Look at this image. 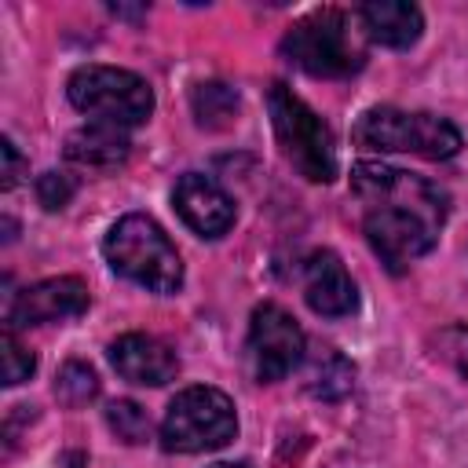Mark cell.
<instances>
[{"mask_svg": "<svg viewBox=\"0 0 468 468\" xmlns=\"http://www.w3.org/2000/svg\"><path fill=\"white\" fill-rule=\"evenodd\" d=\"M351 190L366 205V241L388 271L399 274L410 260L435 249L446 219V194L435 183L388 165H358Z\"/></svg>", "mask_w": 468, "mask_h": 468, "instance_id": "obj_1", "label": "cell"}, {"mask_svg": "<svg viewBox=\"0 0 468 468\" xmlns=\"http://www.w3.org/2000/svg\"><path fill=\"white\" fill-rule=\"evenodd\" d=\"M102 252H106V263L121 278H128L150 292H176L183 285V260H179L176 245L143 212L121 216L110 227Z\"/></svg>", "mask_w": 468, "mask_h": 468, "instance_id": "obj_2", "label": "cell"}, {"mask_svg": "<svg viewBox=\"0 0 468 468\" xmlns=\"http://www.w3.org/2000/svg\"><path fill=\"white\" fill-rule=\"evenodd\" d=\"M282 55L311 77H351L366 62V44L347 11L322 7L282 37Z\"/></svg>", "mask_w": 468, "mask_h": 468, "instance_id": "obj_3", "label": "cell"}, {"mask_svg": "<svg viewBox=\"0 0 468 468\" xmlns=\"http://www.w3.org/2000/svg\"><path fill=\"white\" fill-rule=\"evenodd\" d=\"M267 110L282 154L292 161V168L311 183H329L336 176V143L329 124L285 84H271Z\"/></svg>", "mask_w": 468, "mask_h": 468, "instance_id": "obj_4", "label": "cell"}, {"mask_svg": "<svg viewBox=\"0 0 468 468\" xmlns=\"http://www.w3.org/2000/svg\"><path fill=\"white\" fill-rule=\"evenodd\" d=\"M234 431H238L234 402L219 388L194 384L168 402L161 420V446L172 453H205L227 446Z\"/></svg>", "mask_w": 468, "mask_h": 468, "instance_id": "obj_5", "label": "cell"}, {"mask_svg": "<svg viewBox=\"0 0 468 468\" xmlns=\"http://www.w3.org/2000/svg\"><path fill=\"white\" fill-rule=\"evenodd\" d=\"M66 95L80 113L113 128H135L154 113L150 84L139 73L117 66H80L69 77Z\"/></svg>", "mask_w": 468, "mask_h": 468, "instance_id": "obj_6", "label": "cell"}, {"mask_svg": "<svg viewBox=\"0 0 468 468\" xmlns=\"http://www.w3.org/2000/svg\"><path fill=\"white\" fill-rule=\"evenodd\" d=\"M355 139L369 150L388 154H420L431 161H446L461 150V132L435 113H406L395 106H373L358 117Z\"/></svg>", "mask_w": 468, "mask_h": 468, "instance_id": "obj_7", "label": "cell"}, {"mask_svg": "<svg viewBox=\"0 0 468 468\" xmlns=\"http://www.w3.org/2000/svg\"><path fill=\"white\" fill-rule=\"evenodd\" d=\"M303 362V329L278 303H260L249 322V369L260 384L285 380Z\"/></svg>", "mask_w": 468, "mask_h": 468, "instance_id": "obj_8", "label": "cell"}, {"mask_svg": "<svg viewBox=\"0 0 468 468\" xmlns=\"http://www.w3.org/2000/svg\"><path fill=\"white\" fill-rule=\"evenodd\" d=\"M84 311H88V285L80 278H73V274L44 278L37 285H26L7 303V329L66 322V318H77Z\"/></svg>", "mask_w": 468, "mask_h": 468, "instance_id": "obj_9", "label": "cell"}, {"mask_svg": "<svg viewBox=\"0 0 468 468\" xmlns=\"http://www.w3.org/2000/svg\"><path fill=\"white\" fill-rule=\"evenodd\" d=\"M172 201H176V212L183 216V223L201 238H223L234 227L230 194L216 179H208L201 172L179 176V183L172 190Z\"/></svg>", "mask_w": 468, "mask_h": 468, "instance_id": "obj_10", "label": "cell"}, {"mask_svg": "<svg viewBox=\"0 0 468 468\" xmlns=\"http://www.w3.org/2000/svg\"><path fill=\"white\" fill-rule=\"evenodd\" d=\"M110 366L132 380V384H143V388H161L168 380H176L179 373V358L176 351L150 336V333H124L110 344Z\"/></svg>", "mask_w": 468, "mask_h": 468, "instance_id": "obj_11", "label": "cell"}, {"mask_svg": "<svg viewBox=\"0 0 468 468\" xmlns=\"http://www.w3.org/2000/svg\"><path fill=\"white\" fill-rule=\"evenodd\" d=\"M303 300L322 318H344L355 311L358 289L333 252H314L303 267Z\"/></svg>", "mask_w": 468, "mask_h": 468, "instance_id": "obj_12", "label": "cell"}, {"mask_svg": "<svg viewBox=\"0 0 468 468\" xmlns=\"http://www.w3.org/2000/svg\"><path fill=\"white\" fill-rule=\"evenodd\" d=\"M358 22L362 33L384 48H410L424 29L420 7L406 0H369L358 7Z\"/></svg>", "mask_w": 468, "mask_h": 468, "instance_id": "obj_13", "label": "cell"}, {"mask_svg": "<svg viewBox=\"0 0 468 468\" xmlns=\"http://www.w3.org/2000/svg\"><path fill=\"white\" fill-rule=\"evenodd\" d=\"M128 135L124 128H113V124H84L77 132L66 135V157L77 161V165H88V168H113L128 157Z\"/></svg>", "mask_w": 468, "mask_h": 468, "instance_id": "obj_14", "label": "cell"}, {"mask_svg": "<svg viewBox=\"0 0 468 468\" xmlns=\"http://www.w3.org/2000/svg\"><path fill=\"white\" fill-rule=\"evenodd\" d=\"M351 388H355V366L336 347H322V355H314L307 366V391L318 399H344Z\"/></svg>", "mask_w": 468, "mask_h": 468, "instance_id": "obj_15", "label": "cell"}, {"mask_svg": "<svg viewBox=\"0 0 468 468\" xmlns=\"http://www.w3.org/2000/svg\"><path fill=\"white\" fill-rule=\"evenodd\" d=\"M190 106H194V117L201 128H227L238 117V95H234V88H227L219 80L197 84Z\"/></svg>", "mask_w": 468, "mask_h": 468, "instance_id": "obj_16", "label": "cell"}, {"mask_svg": "<svg viewBox=\"0 0 468 468\" xmlns=\"http://www.w3.org/2000/svg\"><path fill=\"white\" fill-rule=\"evenodd\" d=\"M55 395H58V402H66V406H84L88 399L99 395V377H95V369L84 366V362H66L62 373H58V380H55Z\"/></svg>", "mask_w": 468, "mask_h": 468, "instance_id": "obj_17", "label": "cell"}, {"mask_svg": "<svg viewBox=\"0 0 468 468\" xmlns=\"http://www.w3.org/2000/svg\"><path fill=\"white\" fill-rule=\"evenodd\" d=\"M106 424L117 431V439H124V442H146L150 439V417H146V410L139 406V402H132V399H117L110 410H106Z\"/></svg>", "mask_w": 468, "mask_h": 468, "instance_id": "obj_18", "label": "cell"}, {"mask_svg": "<svg viewBox=\"0 0 468 468\" xmlns=\"http://www.w3.org/2000/svg\"><path fill=\"white\" fill-rule=\"evenodd\" d=\"M0 344H4V384L15 388V384L29 380L33 369H37L33 351L15 336V329H4V340H0Z\"/></svg>", "mask_w": 468, "mask_h": 468, "instance_id": "obj_19", "label": "cell"}, {"mask_svg": "<svg viewBox=\"0 0 468 468\" xmlns=\"http://www.w3.org/2000/svg\"><path fill=\"white\" fill-rule=\"evenodd\" d=\"M73 190H77V183L66 176V172H44L40 179H37V197H40V205L44 208H62L69 197H73Z\"/></svg>", "mask_w": 468, "mask_h": 468, "instance_id": "obj_20", "label": "cell"}, {"mask_svg": "<svg viewBox=\"0 0 468 468\" xmlns=\"http://www.w3.org/2000/svg\"><path fill=\"white\" fill-rule=\"evenodd\" d=\"M0 157H4V172H0L4 179H0V186H4V190H11V186L22 179L26 161H22V154L15 150V143H11V139H4V143H0Z\"/></svg>", "mask_w": 468, "mask_h": 468, "instance_id": "obj_21", "label": "cell"}, {"mask_svg": "<svg viewBox=\"0 0 468 468\" xmlns=\"http://www.w3.org/2000/svg\"><path fill=\"white\" fill-rule=\"evenodd\" d=\"M212 468H249L245 461H223V464H212Z\"/></svg>", "mask_w": 468, "mask_h": 468, "instance_id": "obj_22", "label": "cell"}]
</instances>
